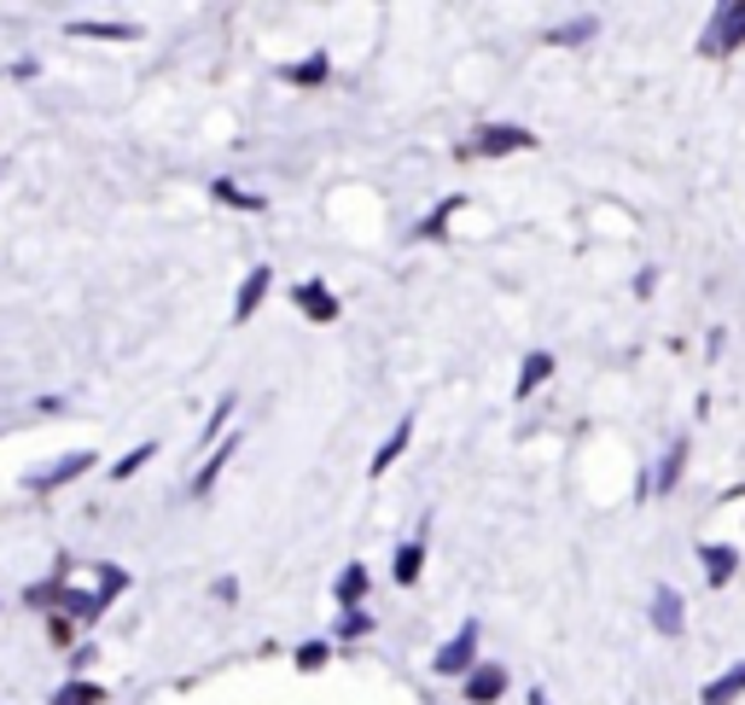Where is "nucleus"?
I'll list each match as a JSON object with an SVG mask.
<instances>
[{"mask_svg": "<svg viewBox=\"0 0 745 705\" xmlns=\"http://www.w3.org/2000/svg\"><path fill=\"white\" fill-rule=\"evenodd\" d=\"M734 41H745V0H734V7H716L711 35H705V53H728Z\"/></svg>", "mask_w": 745, "mask_h": 705, "instance_id": "obj_1", "label": "nucleus"}, {"mask_svg": "<svg viewBox=\"0 0 745 705\" xmlns=\"http://www.w3.org/2000/svg\"><path fill=\"white\" fill-rule=\"evenodd\" d=\"M88 467H94V449H76V455H65L58 467H47V472H30V490H58V484L82 479Z\"/></svg>", "mask_w": 745, "mask_h": 705, "instance_id": "obj_2", "label": "nucleus"}, {"mask_svg": "<svg viewBox=\"0 0 745 705\" xmlns=\"http://www.w3.org/2000/svg\"><path fill=\"white\" fill-rule=\"evenodd\" d=\"M472 653H478V630L466 624V630L438 653V676H461V671H472Z\"/></svg>", "mask_w": 745, "mask_h": 705, "instance_id": "obj_3", "label": "nucleus"}, {"mask_svg": "<svg viewBox=\"0 0 745 705\" xmlns=\"http://www.w3.org/2000/svg\"><path fill=\"white\" fill-rule=\"evenodd\" d=\"M268 280H274V268H268V263H257L251 275H245L239 303H234V321H251V316H257V303H262V292H268Z\"/></svg>", "mask_w": 745, "mask_h": 705, "instance_id": "obj_4", "label": "nucleus"}, {"mask_svg": "<svg viewBox=\"0 0 745 705\" xmlns=\"http://www.w3.org/2000/svg\"><path fill=\"white\" fill-rule=\"evenodd\" d=\"M292 298H298V309H303V316H309V321H333V316H338V298H333V292H326V286H321V280H303V286H298V292H292Z\"/></svg>", "mask_w": 745, "mask_h": 705, "instance_id": "obj_5", "label": "nucleus"}, {"mask_svg": "<svg viewBox=\"0 0 745 705\" xmlns=\"http://www.w3.org/2000/svg\"><path fill=\"white\" fill-rule=\"evenodd\" d=\"M501 694H507V671L484 665V671L466 676V699H472V705H489V699H501Z\"/></svg>", "mask_w": 745, "mask_h": 705, "instance_id": "obj_6", "label": "nucleus"}, {"mask_svg": "<svg viewBox=\"0 0 745 705\" xmlns=\"http://www.w3.org/2000/svg\"><path fill=\"white\" fill-rule=\"evenodd\" d=\"M234 444H239V438H222V444H216V455H210V461L198 467V479H193V495H204V490L216 484V472H222L227 461H234Z\"/></svg>", "mask_w": 745, "mask_h": 705, "instance_id": "obj_7", "label": "nucleus"}, {"mask_svg": "<svg viewBox=\"0 0 745 705\" xmlns=\"http://www.w3.org/2000/svg\"><path fill=\"white\" fill-rule=\"evenodd\" d=\"M361 595H367V566H344V572H338V600H344V612H356Z\"/></svg>", "mask_w": 745, "mask_h": 705, "instance_id": "obj_8", "label": "nucleus"}, {"mask_svg": "<svg viewBox=\"0 0 745 705\" xmlns=\"http://www.w3.org/2000/svg\"><path fill=\"white\" fill-rule=\"evenodd\" d=\"M408 438H413V420H397V431L385 438V449L372 455V479H379V472H385V467H390V461H397V455L408 449Z\"/></svg>", "mask_w": 745, "mask_h": 705, "instance_id": "obj_9", "label": "nucleus"}, {"mask_svg": "<svg viewBox=\"0 0 745 705\" xmlns=\"http://www.w3.org/2000/svg\"><path fill=\"white\" fill-rule=\"evenodd\" d=\"M420 566H425V543H402L397 548V584H420Z\"/></svg>", "mask_w": 745, "mask_h": 705, "instance_id": "obj_10", "label": "nucleus"}, {"mask_svg": "<svg viewBox=\"0 0 745 705\" xmlns=\"http://www.w3.org/2000/svg\"><path fill=\"white\" fill-rule=\"evenodd\" d=\"M326 71H333V58H326V53H309L303 65H292L285 76H292L298 88H315V82H326Z\"/></svg>", "mask_w": 745, "mask_h": 705, "instance_id": "obj_11", "label": "nucleus"}, {"mask_svg": "<svg viewBox=\"0 0 745 705\" xmlns=\"http://www.w3.org/2000/svg\"><path fill=\"white\" fill-rule=\"evenodd\" d=\"M478 147H484L489 158H495V152H519V147H530V135H525V129H484Z\"/></svg>", "mask_w": 745, "mask_h": 705, "instance_id": "obj_12", "label": "nucleus"}, {"mask_svg": "<svg viewBox=\"0 0 745 705\" xmlns=\"http://www.w3.org/2000/svg\"><path fill=\"white\" fill-rule=\"evenodd\" d=\"M652 618H658V630L676 635V630H681V600H676L670 589H658V595H652Z\"/></svg>", "mask_w": 745, "mask_h": 705, "instance_id": "obj_13", "label": "nucleus"}, {"mask_svg": "<svg viewBox=\"0 0 745 705\" xmlns=\"http://www.w3.org/2000/svg\"><path fill=\"white\" fill-rule=\"evenodd\" d=\"M99 699H106V694H99L94 682H65V688L53 694V705H99Z\"/></svg>", "mask_w": 745, "mask_h": 705, "instance_id": "obj_14", "label": "nucleus"}, {"mask_svg": "<svg viewBox=\"0 0 745 705\" xmlns=\"http://www.w3.org/2000/svg\"><path fill=\"white\" fill-rule=\"evenodd\" d=\"M548 373H553V362H548V356H530V362H525V373H519V397H530V391L542 385Z\"/></svg>", "mask_w": 745, "mask_h": 705, "instance_id": "obj_15", "label": "nucleus"}, {"mask_svg": "<svg viewBox=\"0 0 745 705\" xmlns=\"http://www.w3.org/2000/svg\"><path fill=\"white\" fill-rule=\"evenodd\" d=\"M216 199H227V204H239V211H268V204L257 199V193H239L234 181H216Z\"/></svg>", "mask_w": 745, "mask_h": 705, "instance_id": "obj_16", "label": "nucleus"}, {"mask_svg": "<svg viewBox=\"0 0 745 705\" xmlns=\"http://www.w3.org/2000/svg\"><path fill=\"white\" fill-rule=\"evenodd\" d=\"M367 630H372V618H367L361 607H356V612H344V618H338V635H344V641H356V635H367Z\"/></svg>", "mask_w": 745, "mask_h": 705, "instance_id": "obj_17", "label": "nucleus"}, {"mask_svg": "<svg viewBox=\"0 0 745 705\" xmlns=\"http://www.w3.org/2000/svg\"><path fill=\"white\" fill-rule=\"evenodd\" d=\"M152 455H158V444H140L134 455H122V461H117V479H129V472H140V467L152 461Z\"/></svg>", "mask_w": 745, "mask_h": 705, "instance_id": "obj_18", "label": "nucleus"}, {"mask_svg": "<svg viewBox=\"0 0 745 705\" xmlns=\"http://www.w3.org/2000/svg\"><path fill=\"white\" fill-rule=\"evenodd\" d=\"M71 35H117V41H129L134 30L129 24H71Z\"/></svg>", "mask_w": 745, "mask_h": 705, "instance_id": "obj_19", "label": "nucleus"}, {"mask_svg": "<svg viewBox=\"0 0 745 705\" xmlns=\"http://www.w3.org/2000/svg\"><path fill=\"white\" fill-rule=\"evenodd\" d=\"M705 566H711V577L722 584V577L734 572V554H728V548H705Z\"/></svg>", "mask_w": 745, "mask_h": 705, "instance_id": "obj_20", "label": "nucleus"}, {"mask_svg": "<svg viewBox=\"0 0 745 705\" xmlns=\"http://www.w3.org/2000/svg\"><path fill=\"white\" fill-rule=\"evenodd\" d=\"M227 414H234V397H222V403H216V414H210V426H204V444H222V438H216V431H222V420H227Z\"/></svg>", "mask_w": 745, "mask_h": 705, "instance_id": "obj_21", "label": "nucleus"}, {"mask_svg": "<svg viewBox=\"0 0 745 705\" xmlns=\"http://www.w3.org/2000/svg\"><path fill=\"white\" fill-rule=\"evenodd\" d=\"M589 35H594V18H576V24L553 30V41H589Z\"/></svg>", "mask_w": 745, "mask_h": 705, "instance_id": "obj_22", "label": "nucleus"}, {"mask_svg": "<svg viewBox=\"0 0 745 705\" xmlns=\"http://www.w3.org/2000/svg\"><path fill=\"white\" fill-rule=\"evenodd\" d=\"M298 665H303V671L326 665V641H309V648H298Z\"/></svg>", "mask_w": 745, "mask_h": 705, "instance_id": "obj_23", "label": "nucleus"}, {"mask_svg": "<svg viewBox=\"0 0 745 705\" xmlns=\"http://www.w3.org/2000/svg\"><path fill=\"white\" fill-rule=\"evenodd\" d=\"M739 688H745V671H734L728 682H722V688H711V694H705V705H722V699H728V694H739Z\"/></svg>", "mask_w": 745, "mask_h": 705, "instance_id": "obj_24", "label": "nucleus"}]
</instances>
